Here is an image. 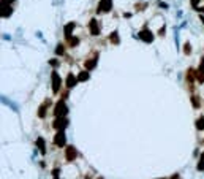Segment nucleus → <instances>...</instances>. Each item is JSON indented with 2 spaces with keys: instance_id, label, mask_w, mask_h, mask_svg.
Listing matches in <instances>:
<instances>
[{
  "instance_id": "1",
  "label": "nucleus",
  "mask_w": 204,
  "mask_h": 179,
  "mask_svg": "<svg viewBox=\"0 0 204 179\" xmlns=\"http://www.w3.org/2000/svg\"><path fill=\"white\" fill-rule=\"evenodd\" d=\"M67 111H68L67 103H65L63 100H60V102H57L56 108H54V116H56V117H65Z\"/></svg>"
},
{
  "instance_id": "2",
  "label": "nucleus",
  "mask_w": 204,
  "mask_h": 179,
  "mask_svg": "<svg viewBox=\"0 0 204 179\" xmlns=\"http://www.w3.org/2000/svg\"><path fill=\"white\" fill-rule=\"evenodd\" d=\"M54 144H56V146H59V148H63L65 144H67V136H65L63 130H59L57 135L54 136Z\"/></svg>"
},
{
  "instance_id": "3",
  "label": "nucleus",
  "mask_w": 204,
  "mask_h": 179,
  "mask_svg": "<svg viewBox=\"0 0 204 179\" xmlns=\"http://www.w3.org/2000/svg\"><path fill=\"white\" fill-rule=\"evenodd\" d=\"M139 38H141L142 41H146V43H152L153 41V33L149 30L147 27H144V29L139 32Z\"/></svg>"
},
{
  "instance_id": "4",
  "label": "nucleus",
  "mask_w": 204,
  "mask_h": 179,
  "mask_svg": "<svg viewBox=\"0 0 204 179\" xmlns=\"http://www.w3.org/2000/svg\"><path fill=\"white\" fill-rule=\"evenodd\" d=\"M67 125H68V121L65 119V117H57V119L54 121V124H52V127L56 128V130H65Z\"/></svg>"
},
{
  "instance_id": "5",
  "label": "nucleus",
  "mask_w": 204,
  "mask_h": 179,
  "mask_svg": "<svg viewBox=\"0 0 204 179\" xmlns=\"http://www.w3.org/2000/svg\"><path fill=\"white\" fill-rule=\"evenodd\" d=\"M76 157H78V151L73 146H67V151H65V159H67V162H73Z\"/></svg>"
},
{
  "instance_id": "6",
  "label": "nucleus",
  "mask_w": 204,
  "mask_h": 179,
  "mask_svg": "<svg viewBox=\"0 0 204 179\" xmlns=\"http://www.w3.org/2000/svg\"><path fill=\"white\" fill-rule=\"evenodd\" d=\"M111 8H112V0H101L100 5H98L100 13H108V11H111Z\"/></svg>"
},
{
  "instance_id": "7",
  "label": "nucleus",
  "mask_w": 204,
  "mask_h": 179,
  "mask_svg": "<svg viewBox=\"0 0 204 179\" xmlns=\"http://www.w3.org/2000/svg\"><path fill=\"white\" fill-rule=\"evenodd\" d=\"M11 13H13V8L8 3H2V10H0L2 18H8V16H11Z\"/></svg>"
},
{
  "instance_id": "8",
  "label": "nucleus",
  "mask_w": 204,
  "mask_h": 179,
  "mask_svg": "<svg viewBox=\"0 0 204 179\" xmlns=\"http://www.w3.org/2000/svg\"><path fill=\"white\" fill-rule=\"evenodd\" d=\"M59 89H60V76L54 71V73H52V91L59 92Z\"/></svg>"
},
{
  "instance_id": "9",
  "label": "nucleus",
  "mask_w": 204,
  "mask_h": 179,
  "mask_svg": "<svg viewBox=\"0 0 204 179\" xmlns=\"http://www.w3.org/2000/svg\"><path fill=\"white\" fill-rule=\"evenodd\" d=\"M89 29H90L92 35H98V33H100V27H98V22H97L95 19H92V21L89 22Z\"/></svg>"
},
{
  "instance_id": "10",
  "label": "nucleus",
  "mask_w": 204,
  "mask_h": 179,
  "mask_svg": "<svg viewBox=\"0 0 204 179\" xmlns=\"http://www.w3.org/2000/svg\"><path fill=\"white\" fill-rule=\"evenodd\" d=\"M76 82H78V76H74V75L70 73V75L67 76V87H74Z\"/></svg>"
},
{
  "instance_id": "11",
  "label": "nucleus",
  "mask_w": 204,
  "mask_h": 179,
  "mask_svg": "<svg viewBox=\"0 0 204 179\" xmlns=\"http://www.w3.org/2000/svg\"><path fill=\"white\" fill-rule=\"evenodd\" d=\"M73 29H74V24H73V22H68V24L65 25V29H63V32H65V37H67V38L73 37V35H71V32H73Z\"/></svg>"
},
{
  "instance_id": "12",
  "label": "nucleus",
  "mask_w": 204,
  "mask_h": 179,
  "mask_svg": "<svg viewBox=\"0 0 204 179\" xmlns=\"http://www.w3.org/2000/svg\"><path fill=\"white\" fill-rule=\"evenodd\" d=\"M36 146H38V149H40L41 154L46 152V144H45V139H43V138H38L36 139Z\"/></svg>"
},
{
  "instance_id": "13",
  "label": "nucleus",
  "mask_w": 204,
  "mask_h": 179,
  "mask_svg": "<svg viewBox=\"0 0 204 179\" xmlns=\"http://www.w3.org/2000/svg\"><path fill=\"white\" fill-rule=\"evenodd\" d=\"M95 65H97V57L89 59V60L86 62V68H87V70H92V68H95Z\"/></svg>"
},
{
  "instance_id": "14",
  "label": "nucleus",
  "mask_w": 204,
  "mask_h": 179,
  "mask_svg": "<svg viewBox=\"0 0 204 179\" xmlns=\"http://www.w3.org/2000/svg\"><path fill=\"white\" fill-rule=\"evenodd\" d=\"M196 128L198 130H204V116H201L200 119L196 121Z\"/></svg>"
},
{
  "instance_id": "15",
  "label": "nucleus",
  "mask_w": 204,
  "mask_h": 179,
  "mask_svg": "<svg viewBox=\"0 0 204 179\" xmlns=\"http://www.w3.org/2000/svg\"><path fill=\"white\" fill-rule=\"evenodd\" d=\"M87 79H89V73L87 71H81L78 75V81H87Z\"/></svg>"
},
{
  "instance_id": "16",
  "label": "nucleus",
  "mask_w": 204,
  "mask_h": 179,
  "mask_svg": "<svg viewBox=\"0 0 204 179\" xmlns=\"http://www.w3.org/2000/svg\"><path fill=\"white\" fill-rule=\"evenodd\" d=\"M49 103H45L43 106H40V109H38V116L40 117H45L46 116V106H48Z\"/></svg>"
},
{
  "instance_id": "17",
  "label": "nucleus",
  "mask_w": 204,
  "mask_h": 179,
  "mask_svg": "<svg viewBox=\"0 0 204 179\" xmlns=\"http://www.w3.org/2000/svg\"><path fill=\"white\" fill-rule=\"evenodd\" d=\"M67 40H68L70 46H76V44L79 43V38H76V37H70V38H67Z\"/></svg>"
},
{
  "instance_id": "18",
  "label": "nucleus",
  "mask_w": 204,
  "mask_h": 179,
  "mask_svg": "<svg viewBox=\"0 0 204 179\" xmlns=\"http://www.w3.org/2000/svg\"><path fill=\"white\" fill-rule=\"evenodd\" d=\"M111 41L115 44V43H119V33L117 32H114L112 35H111Z\"/></svg>"
},
{
  "instance_id": "19",
  "label": "nucleus",
  "mask_w": 204,
  "mask_h": 179,
  "mask_svg": "<svg viewBox=\"0 0 204 179\" xmlns=\"http://www.w3.org/2000/svg\"><path fill=\"white\" fill-rule=\"evenodd\" d=\"M195 75H196V71L193 70V68H190V70H188V81H193V79H195Z\"/></svg>"
},
{
  "instance_id": "20",
  "label": "nucleus",
  "mask_w": 204,
  "mask_h": 179,
  "mask_svg": "<svg viewBox=\"0 0 204 179\" xmlns=\"http://www.w3.org/2000/svg\"><path fill=\"white\" fill-rule=\"evenodd\" d=\"M191 105L195 106V108L200 106V100H198V97H191Z\"/></svg>"
},
{
  "instance_id": "21",
  "label": "nucleus",
  "mask_w": 204,
  "mask_h": 179,
  "mask_svg": "<svg viewBox=\"0 0 204 179\" xmlns=\"http://www.w3.org/2000/svg\"><path fill=\"white\" fill-rule=\"evenodd\" d=\"M184 51H185V54H190V43H185Z\"/></svg>"
},
{
  "instance_id": "22",
  "label": "nucleus",
  "mask_w": 204,
  "mask_h": 179,
  "mask_svg": "<svg viewBox=\"0 0 204 179\" xmlns=\"http://www.w3.org/2000/svg\"><path fill=\"white\" fill-rule=\"evenodd\" d=\"M57 54H59V55L63 54V44H59V46H57Z\"/></svg>"
},
{
  "instance_id": "23",
  "label": "nucleus",
  "mask_w": 204,
  "mask_h": 179,
  "mask_svg": "<svg viewBox=\"0 0 204 179\" xmlns=\"http://www.w3.org/2000/svg\"><path fill=\"white\" fill-rule=\"evenodd\" d=\"M198 170L204 171V162H200V163H198Z\"/></svg>"
},
{
  "instance_id": "24",
  "label": "nucleus",
  "mask_w": 204,
  "mask_h": 179,
  "mask_svg": "<svg viewBox=\"0 0 204 179\" xmlns=\"http://www.w3.org/2000/svg\"><path fill=\"white\" fill-rule=\"evenodd\" d=\"M198 3H200V0H191V5H193V7H198Z\"/></svg>"
},
{
  "instance_id": "25",
  "label": "nucleus",
  "mask_w": 204,
  "mask_h": 179,
  "mask_svg": "<svg viewBox=\"0 0 204 179\" xmlns=\"http://www.w3.org/2000/svg\"><path fill=\"white\" fill-rule=\"evenodd\" d=\"M49 64H51L52 67H57V65H59V62H57V60H51V62H49Z\"/></svg>"
},
{
  "instance_id": "26",
  "label": "nucleus",
  "mask_w": 204,
  "mask_h": 179,
  "mask_svg": "<svg viewBox=\"0 0 204 179\" xmlns=\"http://www.w3.org/2000/svg\"><path fill=\"white\" fill-rule=\"evenodd\" d=\"M14 2V0H2V3H8V5H11Z\"/></svg>"
},
{
  "instance_id": "27",
  "label": "nucleus",
  "mask_w": 204,
  "mask_h": 179,
  "mask_svg": "<svg viewBox=\"0 0 204 179\" xmlns=\"http://www.w3.org/2000/svg\"><path fill=\"white\" fill-rule=\"evenodd\" d=\"M201 162H204V154L201 155Z\"/></svg>"
},
{
  "instance_id": "28",
  "label": "nucleus",
  "mask_w": 204,
  "mask_h": 179,
  "mask_svg": "<svg viewBox=\"0 0 204 179\" xmlns=\"http://www.w3.org/2000/svg\"><path fill=\"white\" fill-rule=\"evenodd\" d=\"M201 21H203V24H204V16H201Z\"/></svg>"
},
{
  "instance_id": "29",
  "label": "nucleus",
  "mask_w": 204,
  "mask_h": 179,
  "mask_svg": "<svg viewBox=\"0 0 204 179\" xmlns=\"http://www.w3.org/2000/svg\"><path fill=\"white\" fill-rule=\"evenodd\" d=\"M54 179H59V178H57V176H56V178H54Z\"/></svg>"
},
{
  "instance_id": "30",
  "label": "nucleus",
  "mask_w": 204,
  "mask_h": 179,
  "mask_svg": "<svg viewBox=\"0 0 204 179\" xmlns=\"http://www.w3.org/2000/svg\"><path fill=\"white\" fill-rule=\"evenodd\" d=\"M98 179H104V178H98Z\"/></svg>"
}]
</instances>
